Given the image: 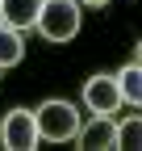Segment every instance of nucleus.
<instances>
[{
  "label": "nucleus",
  "instance_id": "nucleus-1",
  "mask_svg": "<svg viewBox=\"0 0 142 151\" xmlns=\"http://www.w3.org/2000/svg\"><path fill=\"white\" fill-rule=\"evenodd\" d=\"M33 29L46 42H71L80 34V0H42Z\"/></svg>",
  "mask_w": 142,
  "mask_h": 151
},
{
  "label": "nucleus",
  "instance_id": "nucleus-5",
  "mask_svg": "<svg viewBox=\"0 0 142 151\" xmlns=\"http://www.w3.org/2000/svg\"><path fill=\"white\" fill-rule=\"evenodd\" d=\"M84 105L92 113H117V105H121L117 80L113 76H92V80L84 84Z\"/></svg>",
  "mask_w": 142,
  "mask_h": 151
},
{
  "label": "nucleus",
  "instance_id": "nucleus-3",
  "mask_svg": "<svg viewBox=\"0 0 142 151\" xmlns=\"http://www.w3.org/2000/svg\"><path fill=\"white\" fill-rule=\"evenodd\" d=\"M0 143L9 151H33L38 147V126H33V109H9L0 118Z\"/></svg>",
  "mask_w": 142,
  "mask_h": 151
},
{
  "label": "nucleus",
  "instance_id": "nucleus-2",
  "mask_svg": "<svg viewBox=\"0 0 142 151\" xmlns=\"http://www.w3.org/2000/svg\"><path fill=\"white\" fill-rule=\"evenodd\" d=\"M33 126H38V139L67 143L80 130V113L71 101H42V109H33Z\"/></svg>",
  "mask_w": 142,
  "mask_h": 151
},
{
  "label": "nucleus",
  "instance_id": "nucleus-10",
  "mask_svg": "<svg viewBox=\"0 0 142 151\" xmlns=\"http://www.w3.org/2000/svg\"><path fill=\"white\" fill-rule=\"evenodd\" d=\"M84 4H92V9H100V4H109V0H84Z\"/></svg>",
  "mask_w": 142,
  "mask_h": 151
},
{
  "label": "nucleus",
  "instance_id": "nucleus-7",
  "mask_svg": "<svg viewBox=\"0 0 142 151\" xmlns=\"http://www.w3.org/2000/svg\"><path fill=\"white\" fill-rule=\"evenodd\" d=\"M113 80L121 92V105H142V63H126Z\"/></svg>",
  "mask_w": 142,
  "mask_h": 151
},
{
  "label": "nucleus",
  "instance_id": "nucleus-8",
  "mask_svg": "<svg viewBox=\"0 0 142 151\" xmlns=\"http://www.w3.org/2000/svg\"><path fill=\"white\" fill-rule=\"evenodd\" d=\"M25 59V42H21V29H13L0 21V71L4 67H17Z\"/></svg>",
  "mask_w": 142,
  "mask_h": 151
},
{
  "label": "nucleus",
  "instance_id": "nucleus-4",
  "mask_svg": "<svg viewBox=\"0 0 142 151\" xmlns=\"http://www.w3.org/2000/svg\"><path fill=\"white\" fill-rule=\"evenodd\" d=\"M75 139H80V147H84V151H104V147H117V122H113V113H96L92 122H80Z\"/></svg>",
  "mask_w": 142,
  "mask_h": 151
},
{
  "label": "nucleus",
  "instance_id": "nucleus-9",
  "mask_svg": "<svg viewBox=\"0 0 142 151\" xmlns=\"http://www.w3.org/2000/svg\"><path fill=\"white\" fill-rule=\"evenodd\" d=\"M138 143H142V118L130 113V118L117 126V147H121V151H134Z\"/></svg>",
  "mask_w": 142,
  "mask_h": 151
},
{
  "label": "nucleus",
  "instance_id": "nucleus-6",
  "mask_svg": "<svg viewBox=\"0 0 142 151\" xmlns=\"http://www.w3.org/2000/svg\"><path fill=\"white\" fill-rule=\"evenodd\" d=\"M38 9H42V0H0V21L13 29H29L38 21Z\"/></svg>",
  "mask_w": 142,
  "mask_h": 151
}]
</instances>
